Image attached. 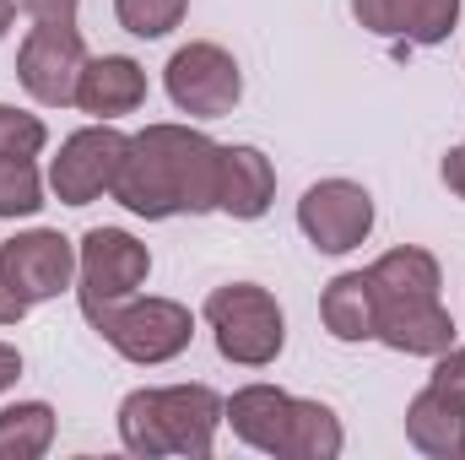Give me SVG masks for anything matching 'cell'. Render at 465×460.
Listing matches in <instances>:
<instances>
[{"label": "cell", "instance_id": "23", "mask_svg": "<svg viewBox=\"0 0 465 460\" xmlns=\"http://www.w3.org/2000/svg\"><path fill=\"white\" fill-rule=\"evenodd\" d=\"M44 141H49L44 119L27 115V109L0 104V157H38V152H44Z\"/></svg>", "mask_w": 465, "mask_h": 460}, {"label": "cell", "instance_id": "10", "mask_svg": "<svg viewBox=\"0 0 465 460\" xmlns=\"http://www.w3.org/2000/svg\"><path fill=\"white\" fill-rule=\"evenodd\" d=\"M0 271H5V282H11V293L27 298V304L60 298V293L76 282V244L54 228L16 233V238L0 244Z\"/></svg>", "mask_w": 465, "mask_h": 460}, {"label": "cell", "instance_id": "11", "mask_svg": "<svg viewBox=\"0 0 465 460\" xmlns=\"http://www.w3.org/2000/svg\"><path fill=\"white\" fill-rule=\"evenodd\" d=\"M351 16L379 38L444 44L460 22V0H351Z\"/></svg>", "mask_w": 465, "mask_h": 460}, {"label": "cell", "instance_id": "28", "mask_svg": "<svg viewBox=\"0 0 465 460\" xmlns=\"http://www.w3.org/2000/svg\"><path fill=\"white\" fill-rule=\"evenodd\" d=\"M444 185H450V190L465 201V146H455V152L444 157Z\"/></svg>", "mask_w": 465, "mask_h": 460}, {"label": "cell", "instance_id": "27", "mask_svg": "<svg viewBox=\"0 0 465 460\" xmlns=\"http://www.w3.org/2000/svg\"><path fill=\"white\" fill-rule=\"evenodd\" d=\"M16 379H22V352L0 342V395H5V390H11Z\"/></svg>", "mask_w": 465, "mask_h": 460}, {"label": "cell", "instance_id": "20", "mask_svg": "<svg viewBox=\"0 0 465 460\" xmlns=\"http://www.w3.org/2000/svg\"><path fill=\"white\" fill-rule=\"evenodd\" d=\"M341 417L325 401H298L292 406V434H287V460H336L341 455Z\"/></svg>", "mask_w": 465, "mask_h": 460}, {"label": "cell", "instance_id": "7", "mask_svg": "<svg viewBox=\"0 0 465 460\" xmlns=\"http://www.w3.org/2000/svg\"><path fill=\"white\" fill-rule=\"evenodd\" d=\"M163 87H168L173 109L190 119H223L243 98L238 60L223 44H184V49H173L168 71H163Z\"/></svg>", "mask_w": 465, "mask_h": 460}, {"label": "cell", "instance_id": "3", "mask_svg": "<svg viewBox=\"0 0 465 460\" xmlns=\"http://www.w3.org/2000/svg\"><path fill=\"white\" fill-rule=\"evenodd\" d=\"M206 325L217 336V352L238 363V368H265L282 357L287 346V320H282V304L254 287V282H228L206 298Z\"/></svg>", "mask_w": 465, "mask_h": 460}, {"label": "cell", "instance_id": "1", "mask_svg": "<svg viewBox=\"0 0 465 460\" xmlns=\"http://www.w3.org/2000/svg\"><path fill=\"white\" fill-rule=\"evenodd\" d=\"M217 185H223V146L190 125H146L130 135L124 163H119L114 195L124 212L163 223V217H201L217 212Z\"/></svg>", "mask_w": 465, "mask_h": 460}, {"label": "cell", "instance_id": "9", "mask_svg": "<svg viewBox=\"0 0 465 460\" xmlns=\"http://www.w3.org/2000/svg\"><path fill=\"white\" fill-rule=\"evenodd\" d=\"M298 228L320 255H347L373 233V195L351 179H320L298 201Z\"/></svg>", "mask_w": 465, "mask_h": 460}, {"label": "cell", "instance_id": "21", "mask_svg": "<svg viewBox=\"0 0 465 460\" xmlns=\"http://www.w3.org/2000/svg\"><path fill=\"white\" fill-rule=\"evenodd\" d=\"M44 206V179L33 157H0V217H33Z\"/></svg>", "mask_w": 465, "mask_h": 460}, {"label": "cell", "instance_id": "13", "mask_svg": "<svg viewBox=\"0 0 465 460\" xmlns=\"http://www.w3.org/2000/svg\"><path fill=\"white\" fill-rule=\"evenodd\" d=\"M373 342H384L390 352H406V357H439V352L455 346V320H450V309L439 298L395 304V309H379Z\"/></svg>", "mask_w": 465, "mask_h": 460}, {"label": "cell", "instance_id": "17", "mask_svg": "<svg viewBox=\"0 0 465 460\" xmlns=\"http://www.w3.org/2000/svg\"><path fill=\"white\" fill-rule=\"evenodd\" d=\"M320 320L336 342H373V325H379V298H373V282L368 271H341L325 298H320Z\"/></svg>", "mask_w": 465, "mask_h": 460}, {"label": "cell", "instance_id": "12", "mask_svg": "<svg viewBox=\"0 0 465 460\" xmlns=\"http://www.w3.org/2000/svg\"><path fill=\"white\" fill-rule=\"evenodd\" d=\"M292 406H298V395H287V390H276V385H243L228 401L223 423H232V434H238L249 450H265V455L287 460Z\"/></svg>", "mask_w": 465, "mask_h": 460}, {"label": "cell", "instance_id": "4", "mask_svg": "<svg viewBox=\"0 0 465 460\" xmlns=\"http://www.w3.org/2000/svg\"><path fill=\"white\" fill-rule=\"evenodd\" d=\"M93 331L114 346L124 363H141V368H157V363H173L190 336H195V320L184 304L173 298H124L109 315L93 320Z\"/></svg>", "mask_w": 465, "mask_h": 460}, {"label": "cell", "instance_id": "14", "mask_svg": "<svg viewBox=\"0 0 465 460\" xmlns=\"http://www.w3.org/2000/svg\"><path fill=\"white\" fill-rule=\"evenodd\" d=\"M276 195V168L260 146H223V185H217V212L238 223H254L271 212Z\"/></svg>", "mask_w": 465, "mask_h": 460}, {"label": "cell", "instance_id": "18", "mask_svg": "<svg viewBox=\"0 0 465 460\" xmlns=\"http://www.w3.org/2000/svg\"><path fill=\"white\" fill-rule=\"evenodd\" d=\"M406 439L433 460H460L465 455V412L450 406L439 390H417L406 406Z\"/></svg>", "mask_w": 465, "mask_h": 460}, {"label": "cell", "instance_id": "24", "mask_svg": "<svg viewBox=\"0 0 465 460\" xmlns=\"http://www.w3.org/2000/svg\"><path fill=\"white\" fill-rule=\"evenodd\" d=\"M428 390H439L450 406H460L465 412V346L439 352V363H433V374H428Z\"/></svg>", "mask_w": 465, "mask_h": 460}, {"label": "cell", "instance_id": "15", "mask_svg": "<svg viewBox=\"0 0 465 460\" xmlns=\"http://www.w3.org/2000/svg\"><path fill=\"white\" fill-rule=\"evenodd\" d=\"M76 104L98 119L135 115L146 104V71L130 55H98V60H87V71L76 82Z\"/></svg>", "mask_w": 465, "mask_h": 460}, {"label": "cell", "instance_id": "22", "mask_svg": "<svg viewBox=\"0 0 465 460\" xmlns=\"http://www.w3.org/2000/svg\"><path fill=\"white\" fill-rule=\"evenodd\" d=\"M184 11H190V0H114L119 27L135 33V38H163V33H173V27L184 22Z\"/></svg>", "mask_w": 465, "mask_h": 460}, {"label": "cell", "instance_id": "19", "mask_svg": "<svg viewBox=\"0 0 465 460\" xmlns=\"http://www.w3.org/2000/svg\"><path fill=\"white\" fill-rule=\"evenodd\" d=\"M54 445V406L49 401H16L0 412V460H38Z\"/></svg>", "mask_w": 465, "mask_h": 460}, {"label": "cell", "instance_id": "5", "mask_svg": "<svg viewBox=\"0 0 465 460\" xmlns=\"http://www.w3.org/2000/svg\"><path fill=\"white\" fill-rule=\"evenodd\" d=\"M76 276H82V315L98 320L114 304L135 298V287L152 276V255L124 228H87L76 244Z\"/></svg>", "mask_w": 465, "mask_h": 460}, {"label": "cell", "instance_id": "26", "mask_svg": "<svg viewBox=\"0 0 465 460\" xmlns=\"http://www.w3.org/2000/svg\"><path fill=\"white\" fill-rule=\"evenodd\" d=\"M27 309H33V304H27V298H16V293H11V282H5V271H0V325H16Z\"/></svg>", "mask_w": 465, "mask_h": 460}, {"label": "cell", "instance_id": "6", "mask_svg": "<svg viewBox=\"0 0 465 460\" xmlns=\"http://www.w3.org/2000/svg\"><path fill=\"white\" fill-rule=\"evenodd\" d=\"M87 60L93 55H87L76 22H33L16 49V82L27 87L33 104L65 109V104H76V82H82Z\"/></svg>", "mask_w": 465, "mask_h": 460}, {"label": "cell", "instance_id": "2", "mask_svg": "<svg viewBox=\"0 0 465 460\" xmlns=\"http://www.w3.org/2000/svg\"><path fill=\"white\" fill-rule=\"evenodd\" d=\"M228 401L212 385H163V390H130L119 401V445L141 460L157 455H212Z\"/></svg>", "mask_w": 465, "mask_h": 460}, {"label": "cell", "instance_id": "25", "mask_svg": "<svg viewBox=\"0 0 465 460\" xmlns=\"http://www.w3.org/2000/svg\"><path fill=\"white\" fill-rule=\"evenodd\" d=\"M33 22H76V5L82 0H16Z\"/></svg>", "mask_w": 465, "mask_h": 460}, {"label": "cell", "instance_id": "29", "mask_svg": "<svg viewBox=\"0 0 465 460\" xmlns=\"http://www.w3.org/2000/svg\"><path fill=\"white\" fill-rule=\"evenodd\" d=\"M11 16H16V0H0V38H5V27H11Z\"/></svg>", "mask_w": 465, "mask_h": 460}, {"label": "cell", "instance_id": "16", "mask_svg": "<svg viewBox=\"0 0 465 460\" xmlns=\"http://www.w3.org/2000/svg\"><path fill=\"white\" fill-rule=\"evenodd\" d=\"M368 282H373V298L379 309H395V304H428L439 298V260L428 249H390L368 265Z\"/></svg>", "mask_w": 465, "mask_h": 460}, {"label": "cell", "instance_id": "8", "mask_svg": "<svg viewBox=\"0 0 465 460\" xmlns=\"http://www.w3.org/2000/svg\"><path fill=\"white\" fill-rule=\"evenodd\" d=\"M124 146L130 135H119L114 125H87L76 135L60 141V157L49 163V190L65 201V206H93L98 195H109L119 179V163H124Z\"/></svg>", "mask_w": 465, "mask_h": 460}]
</instances>
